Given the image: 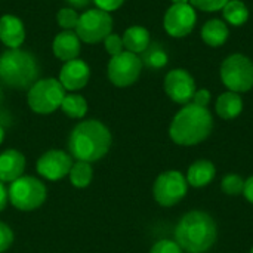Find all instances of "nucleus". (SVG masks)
Masks as SVG:
<instances>
[{"label": "nucleus", "instance_id": "nucleus-1", "mask_svg": "<svg viewBox=\"0 0 253 253\" xmlns=\"http://www.w3.org/2000/svg\"><path fill=\"white\" fill-rule=\"evenodd\" d=\"M111 147V133L99 120H84L70 133L68 150L77 162L101 160Z\"/></svg>", "mask_w": 253, "mask_h": 253}, {"label": "nucleus", "instance_id": "nucleus-2", "mask_svg": "<svg viewBox=\"0 0 253 253\" xmlns=\"http://www.w3.org/2000/svg\"><path fill=\"white\" fill-rule=\"evenodd\" d=\"M212 129L213 117L211 111L190 102L175 114L169 127V135L175 144L191 147L208 139Z\"/></svg>", "mask_w": 253, "mask_h": 253}, {"label": "nucleus", "instance_id": "nucleus-3", "mask_svg": "<svg viewBox=\"0 0 253 253\" xmlns=\"http://www.w3.org/2000/svg\"><path fill=\"white\" fill-rule=\"evenodd\" d=\"M218 237V228L213 218L202 211H191L184 215L175 228V242L188 253L209 251Z\"/></svg>", "mask_w": 253, "mask_h": 253}, {"label": "nucleus", "instance_id": "nucleus-4", "mask_svg": "<svg viewBox=\"0 0 253 253\" xmlns=\"http://www.w3.org/2000/svg\"><path fill=\"white\" fill-rule=\"evenodd\" d=\"M39 73L37 59L28 50L7 49L0 55V80L9 87H31L37 82Z\"/></svg>", "mask_w": 253, "mask_h": 253}, {"label": "nucleus", "instance_id": "nucleus-5", "mask_svg": "<svg viewBox=\"0 0 253 253\" xmlns=\"http://www.w3.org/2000/svg\"><path fill=\"white\" fill-rule=\"evenodd\" d=\"M219 76L228 90L249 92L253 87V61L243 53H231L222 61Z\"/></svg>", "mask_w": 253, "mask_h": 253}, {"label": "nucleus", "instance_id": "nucleus-6", "mask_svg": "<svg viewBox=\"0 0 253 253\" xmlns=\"http://www.w3.org/2000/svg\"><path fill=\"white\" fill-rule=\"evenodd\" d=\"M65 89L58 79L37 80L28 90L27 101L30 108L37 114H50L56 111L65 96Z\"/></svg>", "mask_w": 253, "mask_h": 253}, {"label": "nucleus", "instance_id": "nucleus-7", "mask_svg": "<svg viewBox=\"0 0 253 253\" xmlns=\"http://www.w3.org/2000/svg\"><path fill=\"white\" fill-rule=\"evenodd\" d=\"M47 191L42 181L33 176H21L10 182L7 197L10 203L19 211H34L46 200Z\"/></svg>", "mask_w": 253, "mask_h": 253}, {"label": "nucleus", "instance_id": "nucleus-8", "mask_svg": "<svg viewBox=\"0 0 253 253\" xmlns=\"http://www.w3.org/2000/svg\"><path fill=\"white\" fill-rule=\"evenodd\" d=\"M74 31L83 43L95 44L104 42V39L113 31V18L108 12L98 7L89 9L79 16Z\"/></svg>", "mask_w": 253, "mask_h": 253}, {"label": "nucleus", "instance_id": "nucleus-9", "mask_svg": "<svg viewBox=\"0 0 253 253\" xmlns=\"http://www.w3.org/2000/svg\"><path fill=\"white\" fill-rule=\"evenodd\" d=\"M187 190V178L179 170H166L157 176L153 187V194L160 206L170 208L185 197Z\"/></svg>", "mask_w": 253, "mask_h": 253}, {"label": "nucleus", "instance_id": "nucleus-10", "mask_svg": "<svg viewBox=\"0 0 253 253\" xmlns=\"http://www.w3.org/2000/svg\"><path fill=\"white\" fill-rule=\"evenodd\" d=\"M142 67V61L136 53L123 50L122 53L111 56L107 68L108 79L117 87H127L139 79Z\"/></svg>", "mask_w": 253, "mask_h": 253}, {"label": "nucleus", "instance_id": "nucleus-11", "mask_svg": "<svg viewBox=\"0 0 253 253\" xmlns=\"http://www.w3.org/2000/svg\"><path fill=\"white\" fill-rule=\"evenodd\" d=\"M197 22L196 9L190 3L184 4H172L163 18V27L170 37L181 39L188 36Z\"/></svg>", "mask_w": 253, "mask_h": 253}, {"label": "nucleus", "instance_id": "nucleus-12", "mask_svg": "<svg viewBox=\"0 0 253 253\" xmlns=\"http://www.w3.org/2000/svg\"><path fill=\"white\" fill-rule=\"evenodd\" d=\"M196 90L194 77L184 68L170 70L165 77V92L176 104H190Z\"/></svg>", "mask_w": 253, "mask_h": 253}, {"label": "nucleus", "instance_id": "nucleus-13", "mask_svg": "<svg viewBox=\"0 0 253 253\" xmlns=\"http://www.w3.org/2000/svg\"><path fill=\"white\" fill-rule=\"evenodd\" d=\"M71 166L73 160L70 154L61 150H50L39 159L37 172L49 181H58L70 173Z\"/></svg>", "mask_w": 253, "mask_h": 253}, {"label": "nucleus", "instance_id": "nucleus-14", "mask_svg": "<svg viewBox=\"0 0 253 253\" xmlns=\"http://www.w3.org/2000/svg\"><path fill=\"white\" fill-rule=\"evenodd\" d=\"M90 77V68L89 65L82 59H71L67 61L61 71H59V82L64 86L65 90H80L83 89Z\"/></svg>", "mask_w": 253, "mask_h": 253}, {"label": "nucleus", "instance_id": "nucleus-15", "mask_svg": "<svg viewBox=\"0 0 253 253\" xmlns=\"http://www.w3.org/2000/svg\"><path fill=\"white\" fill-rule=\"evenodd\" d=\"M52 50L55 56L64 62L77 59L82 50V40L73 30H64L53 39Z\"/></svg>", "mask_w": 253, "mask_h": 253}, {"label": "nucleus", "instance_id": "nucleus-16", "mask_svg": "<svg viewBox=\"0 0 253 253\" xmlns=\"http://www.w3.org/2000/svg\"><path fill=\"white\" fill-rule=\"evenodd\" d=\"M0 40L9 49H18L24 43L25 28L18 16L7 13L0 18Z\"/></svg>", "mask_w": 253, "mask_h": 253}, {"label": "nucleus", "instance_id": "nucleus-17", "mask_svg": "<svg viewBox=\"0 0 253 253\" xmlns=\"http://www.w3.org/2000/svg\"><path fill=\"white\" fill-rule=\"evenodd\" d=\"M25 157L16 150H6L0 154V181L13 182L22 176Z\"/></svg>", "mask_w": 253, "mask_h": 253}, {"label": "nucleus", "instance_id": "nucleus-18", "mask_svg": "<svg viewBox=\"0 0 253 253\" xmlns=\"http://www.w3.org/2000/svg\"><path fill=\"white\" fill-rule=\"evenodd\" d=\"M200 36H202V40L208 46H211V47H221L228 40L230 28H228V24L224 22L222 19L213 18V19H209V21H206L203 24Z\"/></svg>", "mask_w": 253, "mask_h": 253}, {"label": "nucleus", "instance_id": "nucleus-19", "mask_svg": "<svg viewBox=\"0 0 253 253\" xmlns=\"http://www.w3.org/2000/svg\"><path fill=\"white\" fill-rule=\"evenodd\" d=\"M216 175V168L209 160H197L194 162L187 172V182L194 188H202L209 185Z\"/></svg>", "mask_w": 253, "mask_h": 253}, {"label": "nucleus", "instance_id": "nucleus-20", "mask_svg": "<svg viewBox=\"0 0 253 253\" xmlns=\"http://www.w3.org/2000/svg\"><path fill=\"white\" fill-rule=\"evenodd\" d=\"M215 111L224 120H233L239 117L243 111V99L240 93H236L231 90L221 93L216 99Z\"/></svg>", "mask_w": 253, "mask_h": 253}, {"label": "nucleus", "instance_id": "nucleus-21", "mask_svg": "<svg viewBox=\"0 0 253 253\" xmlns=\"http://www.w3.org/2000/svg\"><path fill=\"white\" fill-rule=\"evenodd\" d=\"M123 46L127 52L132 53H142L151 43V37H150V31L145 27L141 25H132L129 27L123 36Z\"/></svg>", "mask_w": 253, "mask_h": 253}, {"label": "nucleus", "instance_id": "nucleus-22", "mask_svg": "<svg viewBox=\"0 0 253 253\" xmlns=\"http://www.w3.org/2000/svg\"><path fill=\"white\" fill-rule=\"evenodd\" d=\"M222 16L231 27H242L249 19V7L242 0H230L222 9Z\"/></svg>", "mask_w": 253, "mask_h": 253}, {"label": "nucleus", "instance_id": "nucleus-23", "mask_svg": "<svg viewBox=\"0 0 253 253\" xmlns=\"http://www.w3.org/2000/svg\"><path fill=\"white\" fill-rule=\"evenodd\" d=\"M141 61H142V65H145L151 70H160L168 65L169 56L162 44L150 43V46L142 52Z\"/></svg>", "mask_w": 253, "mask_h": 253}, {"label": "nucleus", "instance_id": "nucleus-24", "mask_svg": "<svg viewBox=\"0 0 253 253\" xmlns=\"http://www.w3.org/2000/svg\"><path fill=\"white\" fill-rule=\"evenodd\" d=\"M61 110L71 119H83L87 113V102L82 95L68 93L62 99Z\"/></svg>", "mask_w": 253, "mask_h": 253}, {"label": "nucleus", "instance_id": "nucleus-25", "mask_svg": "<svg viewBox=\"0 0 253 253\" xmlns=\"http://www.w3.org/2000/svg\"><path fill=\"white\" fill-rule=\"evenodd\" d=\"M68 175H70V181L74 187L84 188L90 184V181L93 178V170H92L90 163L77 162L71 166V170Z\"/></svg>", "mask_w": 253, "mask_h": 253}, {"label": "nucleus", "instance_id": "nucleus-26", "mask_svg": "<svg viewBox=\"0 0 253 253\" xmlns=\"http://www.w3.org/2000/svg\"><path fill=\"white\" fill-rule=\"evenodd\" d=\"M221 188L228 196H240L245 190V179L237 173H228L224 176Z\"/></svg>", "mask_w": 253, "mask_h": 253}, {"label": "nucleus", "instance_id": "nucleus-27", "mask_svg": "<svg viewBox=\"0 0 253 253\" xmlns=\"http://www.w3.org/2000/svg\"><path fill=\"white\" fill-rule=\"evenodd\" d=\"M79 13L73 7H64L56 13L58 25L64 30H76V25L79 22Z\"/></svg>", "mask_w": 253, "mask_h": 253}, {"label": "nucleus", "instance_id": "nucleus-28", "mask_svg": "<svg viewBox=\"0 0 253 253\" xmlns=\"http://www.w3.org/2000/svg\"><path fill=\"white\" fill-rule=\"evenodd\" d=\"M228 1L230 0H190V4L202 12H218L222 10Z\"/></svg>", "mask_w": 253, "mask_h": 253}, {"label": "nucleus", "instance_id": "nucleus-29", "mask_svg": "<svg viewBox=\"0 0 253 253\" xmlns=\"http://www.w3.org/2000/svg\"><path fill=\"white\" fill-rule=\"evenodd\" d=\"M104 47L105 50L111 55V56H116L119 53H122L125 50V46H123V39L119 36V34H108L105 39H104Z\"/></svg>", "mask_w": 253, "mask_h": 253}, {"label": "nucleus", "instance_id": "nucleus-30", "mask_svg": "<svg viewBox=\"0 0 253 253\" xmlns=\"http://www.w3.org/2000/svg\"><path fill=\"white\" fill-rule=\"evenodd\" d=\"M150 253H182V249H181V246L176 242H172V240H160V242H157L151 248Z\"/></svg>", "mask_w": 253, "mask_h": 253}, {"label": "nucleus", "instance_id": "nucleus-31", "mask_svg": "<svg viewBox=\"0 0 253 253\" xmlns=\"http://www.w3.org/2000/svg\"><path fill=\"white\" fill-rule=\"evenodd\" d=\"M12 242H13V233H12V230L4 222H0V253L7 251L10 248Z\"/></svg>", "mask_w": 253, "mask_h": 253}, {"label": "nucleus", "instance_id": "nucleus-32", "mask_svg": "<svg viewBox=\"0 0 253 253\" xmlns=\"http://www.w3.org/2000/svg\"><path fill=\"white\" fill-rule=\"evenodd\" d=\"M211 98H212V95H211V92L208 89H197L194 96H193V99H191V102L199 105V107L208 108V105L211 102Z\"/></svg>", "mask_w": 253, "mask_h": 253}, {"label": "nucleus", "instance_id": "nucleus-33", "mask_svg": "<svg viewBox=\"0 0 253 253\" xmlns=\"http://www.w3.org/2000/svg\"><path fill=\"white\" fill-rule=\"evenodd\" d=\"M98 9L101 10H105V12H113V10H117L123 3L125 0H92Z\"/></svg>", "mask_w": 253, "mask_h": 253}, {"label": "nucleus", "instance_id": "nucleus-34", "mask_svg": "<svg viewBox=\"0 0 253 253\" xmlns=\"http://www.w3.org/2000/svg\"><path fill=\"white\" fill-rule=\"evenodd\" d=\"M243 194L246 197L248 202H251L253 205V176L248 178L245 181V190H243Z\"/></svg>", "mask_w": 253, "mask_h": 253}, {"label": "nucleus", "instance_id": "nucleus-35", "mask_svg": "<svg viewBox=\"0 0 253 253\" xmlns=\"http://www.w3.org/2000/svg\"><path fill=\"white\" fill-rule=\"evenodd\" d=\"M7 191L3 185V182L0 181V212L6 208V203H7Z\"/></svg>", "mask_w": 253, "mask_h": 253}, {"label": "nucleus", "instance_id": "nucleus-36", "mask_svg": "<svg viewBox=\"0 0 253 253\" xmlns=\"http://www.w3.org/2000/svg\"><path fill=\"white\" fill-rule=\"evenodd\" d=\"M71 7H86L92 0H65Z\"/></svg>", "mask_w": 253, "mask_h": 253}, {"label": "nucleus", "instance_id": "nucleus-37", "mask_svg": "<svg viewBox=\"0 0 253 253\" xmlns=\"http://www.w3.org/2000/svg\"><path fill=\"white\" fill-rule=\"evenodd\" d=\"M172 4H184V3H190V0H170Z\"/></svg>", "mask_w": 253, "mask_h": 253}, {"label": "nucleus", "instance_id": "nucleus-38", "mask_svg": "<svg viewBox=\"0 0 253 253\" xmlns=\"http://www.w3.org/2000/svg\"><path fill=\"white\" fill-rule=\"evenodd\" d=\"M3 139H4V129L0 126V144L3 142Z\"/></svg>", "mask_w": 253, "mask_h": 253}, {"label": "nucleus", "instance_id": "nucleus-39", "mask_svg": "<svg viewBox=\"0 0 253 253\" xmlns=\"http://www.w3.org/2000/svg\"><path fill=\"white\" fill-rule=\"evenodd\" d=\"M3 99V92H1V89H0V101Z\"/></svg>", "mask_w": 253, "mask_h": 253}, {"label": "nucleus", "instance_id": "nucleus-40", "mask_svg": "<svg viewBox=\"0 0 253 253\" xmlns=\"http://www.w3.org/2000/svg\"><path fill=\"white\" fill-rule=\"evenodd\" d=\"M251 253H253V248H252V251H251Z\"/></svg>", "mask_w": 253, "mask_h": 253}]
</instances>
